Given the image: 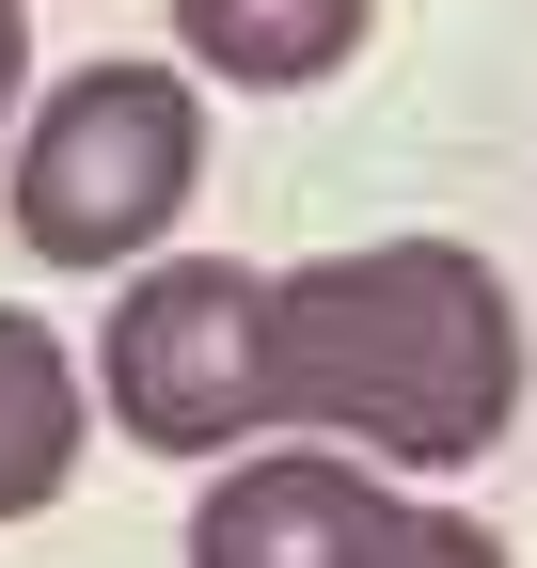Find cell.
<instances>
[{"label":"cell","instance_id":"cell-1","mask_svg":"<svg viewBox=\"0 0 537 568\" xmlns=\"http://www.w3.org/2000/svg\"><path fill=\"white\" fill-rule=\"evenodd\" d=\"M268 426L348 443L364 474H475L521 426V301L458 237L301 253L268 284Z\"/></svg>","mask_w":537,"mask_h":568},{"label":"cell","instance_id":"cell-2","mask_svg":"<svg viewBox=\"0 0 537 568\" xmlns=\"http://www.w3.org/2000/svg\"><path fill=\"white\" fill-rule=\"evenodd\" d=\"M17 237L48 268H143L174 237V205L206 190V95L190 63H63L0 142Z\"/></svg>","mask_w":537,"mask_h":568},{"label":"cell","instance_id":"cell-3","mask_svg":"<svg viewBox=\"0 0 537 568\" xmlns=\"http://www.w3.org/2000/svg\"><path fill=\"white\" fill-rule=\"evenodd\" d=\"M95 395L126 443H159V458H237L268 443V268L237 253H143L126 268V301L95 332Z\"/></svg>","mask_w":537,"mask_h":568},{"label":"cell","instance_id":"cell-4","mask_svg":"<svg viewBox=\"0 0 537 568\" xmlns=\"http://www.w3.org/2000/svg\"><path fill=\"white\" fill-rule=\"evenodd\" d=\"M412 489L364 474L348 443H268V458H222L206 506H190V568H379Z\"/></svg>","mask_w":537,"mask_h":568},{"label":"cell","instance_id":"cell-5","mask_svg":"<svg viewBox=\"0 0 537 568\" xmlns=\"http://www.w3.org/2000/svg\"><path fill=\"white\" fill-rule=\"evenodd\" d=\"M379 32V0H174V48L206 80H253V95H316L348 80Z\"/></svg>","mask_w":537,"mask_h":568},{"label":"cell","instance_id":"cell-6","mask_svg":"<svg viewBox=\"0 0 537 568\" xmlns=\"http://www.w3.org/2000/svg\"><path fill=\"white\" fill-rule=\"evenodd\" d=\"M63 474H80V364L48 316H0V521L63 506Z\"/></svg>","mask_w":537,"mask_h":568},{"label":"cell","instance_id":"cell-7","mask_svg":"<svg viewBox=\"0 0 537 568\" xmlns=\"http://www.w3.org/2000/svg\"><path fill=\"white\" fill-rule=\"evenodd\" d=\"M379 568H506V537H490V521H458V506H412Z\"/></svg>","mask_w":537,"mask_h":568},{"label":"cell","instance_id":"cell-8","mask_svg":"<svg viewBox=\"0 0 537 568\" xmlns=\"http://www.w3.org/2000/svg\"><path fill=\"white\" fill-rule=\"evenodd\" d=\"M17 111H32V0H0V142H17Z\"/></svg>","mask_w":537,"mask_h":568}]
</instances>
